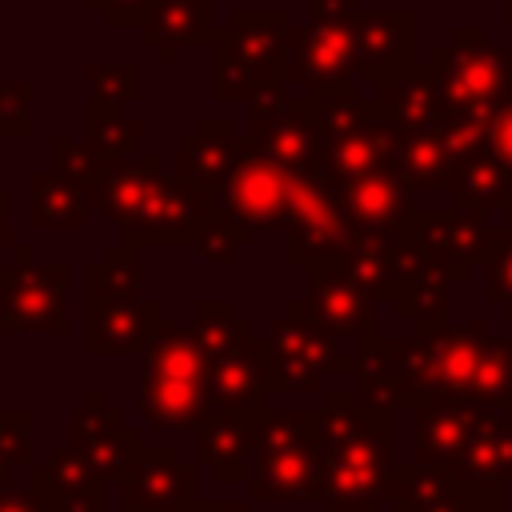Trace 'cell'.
I'll return each mask as SVG.
<instances>
[{
    "label": "cell",
    "mask_w": 512,
    "mask_h": 512,
    "mask_svg": "<svg viewBox=\"0 0 512 512\" xmlns=\"http://www.w3.org/2000/svg\"><path fill=\"white\" fill-rule=\"evenodd\" d=\"M360 396L372 408L400 412L432 400L512 404V336H492L484 320L416 328L412 336H376L360 352Z\"/></svg>",
    "instance_id": "1"
},
{
    "label": "cell",
    "mask_w": 512,
    "mask_h": 512,
    "mask_svg": "<svg viewBox=\"0 0 512 512\" xmlns=\"http://www.w3.org/2000/svg\"><path fill=\"white\" fill-rule=\"evenodd\" d=\"M320 412V500L324 512H376L392 492L396 412L372 408L360 392H324Z\"/></svg>",
    "instance_id": "2"
},
{
    "label": "cell",
    "mask_w": 512,
    "mask_h": 512,
    "mask_svg": "<svg viewBox=\"0 0 512 512\" xmlns=\"http://www.w3.org/2000/svg\"><path fill=\"white\" fill-rule=\"evenodd\" d=\"M208 192L188 184L180 172H164V164L148 152L128 160L100 164V200L96 212L108 224H120L132 244H192Z\"/></svg>",
    "instance_id": "3"
},
{
    "label": "cell",
    "mask_w": 512,
    "mask_h": 512,
    "mask_svg": "<svg viewBox=\"0 0 512 512\" xmlns=\"http://www.w3.org/2000/svg\"><path fill=\"white\" fill-rule=\"evenodd\" d=\"M288 8H232L212 32V100H256L284 88L288 72Z\"/></svg>",
    "instance_id": "4"
},
{
    "label": "cell",
    "mask_w": 512,
    "mask_h": 512,
    "mask_svg": "<svg viewBox=\"0 0 512 512\" xmlns=\"http://www.w3.org/2000/svg\"><path fill=\"white\" fill-rule=\"evenodd\" d=\"M140 412L156 432L196 428V420L208 412V352L196 324L160 320L144 348Z\"/></svg>",
    "instance_id": "5"
},
{
    "label": "cell",
    "mask_w": 512,
    "mask_h": 512,
    "mask_svg": "<svg viewBox=\"0 0 512 512\" xmlns=\"http://www.w3.org/2000/svg\"><path fill=\"white\" fill-rule=\"evenodd\" d=\"M192 324L208 352V412H268V376L260 360V336L252 320L236 316L232 300L200 296Z\"/></svg>",
    "instance_id": "6"
},
{
    "label": "cell",
    "mask_w": 512,
    "mask_h": 512,
    "mask_svg": "<svg viewBox=\"0 0 512 512\" xmlns=\"http://www.w3.org/2000/svg\"><path fill=\"white\" fill-rule=\"evenodd\" d=\"M260 360L272 392H324L332 372H356L360 356L336 340L304 300H288L260 336Z\"/></svg>",
    "instance_id": "7"
},
{
    "label": "cell",
    "mask_w": 512,
    "mask_h": 512,
    "mask_svg": "<svg viewBox=\"0 0 512 512\" xmlns=\"http://www.w3.org/2000/svg\"><path fill=\"white\" fill-rule=\"evenodd\" d=\"M436 84L440 116L448 112H492L512 100V44H492L484 28L460 24L424 60Z\"/></svg>",
    "instance_id": "8"
},
{
    "label": "cell",
    "mask_w": 512,
    "mask_h": 512,
    "mask_svg": "<svg viewBox=\"0 0 512 512\" xmlns=\"http://www.w3.org/2000/svg\"><path fill=\"white\" fill-rule=\"evenodd\" d=\"M248 492L252 500H320V412H264Z\"/></svg>",
    "instance_id": "9"
},
{
    "label": "cell",
    "mask_w": 512,
    "mask_h": 512,
    "mask_svg": "<svg viewBox=\"0 0 512 512\" xmlns=\"http://www.w3.org/2000/svg\"><path fill=\"white\" fill-rule=\"evenodd\" d=\"M68 264H36L32 244H12L0 260V340L20 332H44L52 340L68 336Z\"/></svg>",
    "instance_id": "10"
},
{
    "label": "cell",
    "mask_w": 512,
    "mask_h": 512,
    "mask_svg": "<svg viewBox=\"0 0 512 512\" xmlns=\"http://www.w3.org/2000/svg\"><path fill=\"white\" fill-rule=\"evenodd\" d=\"M356 224L336 200V188L320 172H296L288 224H284V256L292 268L332 264L356 240Z\"/></svg>",
    "instance_id": "11"
},
{
    "label": "cell",
    "mask_w": 512,
    "mask_h": 512,
    "mask_svg": "<svg viewBox=\"0 0 512 512\" xmlns=\"http://www.w3.org/2000/svg\"><path fill=\"white\" fill-rule=\"evenodd\" d=\"M240 144L288 172H320L316 148V124L304 116L300 100L288 96L284 88H272L264 96L252 100L248 108V132L240 136Z\"/></svg>",
    "instance_id": "12"
},
{
    "label": "cell",
    "mask_w": 512,
    "mask_h": 512,
    "mask_svg": "<svg viewBox=\"0 0 512 512\" xmlns=\"http://www.w3.org/2000/svg\"><path fill=\"white\" fill-rule=\"evenodd\" d=\"M392 272H396V296L392 308L400 320L416 328H440L452 324V276L448 268L428 252V244L404 224L396 236V256H392Z\"/></svg>",
    "instance_id": "13"
},
{
    "label": "cell",
    "mask_w": 512,
    "mask_h": 512,
    "mask_svg": "<svg viewBox=\"0 0 512 512\" xmlns=\"http://www.w3.org/2000/svg\"><path fill=\"white\" fill-rule=\"evenodd\" d=\"M292 184H296V172L248 152L240 144V156L232 164V172L224 176L220 192H216V204L236 216L240 224H248L252 232L260 228H284L288 224V204H292Z\"/></svg>",
    "instance_id": "14"
},
{
    "label": "cell",
    "mask_w": 512,
    "mask_h": 512,
    "mask_svg": "<svg viewBox=\"0 0 512 512\" xmlns=\"http://www.w3.org/2000/svg\"><path fill=\"white\" fill-rule=\"evenodd\" d=\"M408 228L428 244V252L448 268L452 284H468L476 264H488L500 224L472 208H412Z\"/></svg>",
    "instance_id": "15"
},
{
    "label": "cell",
    "mask_w": 512,
    "mask_h": 512,
    "mask_svg": "<svg viewBox=\"0 0 512 512\" xmlns=\"http://www.w3.org/2000/svg\"><path fill=\"white\" fill-rule=\"evenodd\" d=\"M308 296L304 304L312 308V316L336 336L344 340L348 352H364L380 332H376V300L340 272V264H308Z\"/></svg>",
    "instance_id": "16"
},
{
    "label": "cell",
    "mask_w": 512,
    "mask_h": 512,
    "mask_svg": "<svg viewBox=\"0 0 512 512\" xmlns=\"http://www.w3.org/2000/svg\"><path fill=\"white\" fill-rule=\"evenodd\" d=\"M68 448H76L92 468L96 476L108 484V480H124L140 456V432L132 424H124L120 408H112L104 400L100 388H92L84 396V404L76 408L72 416V428H68Z\"/></svg>",
    "instance_id": "17"
},
{
    "label": "cell",
    "mask_w": 512,
    "mask_h": 512,
    "mask_svg": "<svg viewBox=\"0 0 512 512\" xmlns=\"http://www.w3.org/2000/svg\"><path fill=\"white\" fill-rule=\"evenodd\" d=\"M512 404H476V400H432L412 408V460L452 468L464 444L488 428L492 420L508 416Z\"/></svg>",
    "instance_id": "18"
},
{
    "label": "cell",
    "mask_w": 512,
    "mask_h": 512,
    "mask_svg": "<svg viewBox=\"0 0 512 512\" xmlns=\"http://www.w3.org/2000/svg\"><path fill=\"white\" fill-rule=\"evenodd\" d=\"M356 76L360 84H384L412 72L416 60V12L412 8H364L352 20Z\"/></svg>",
    "instance_id": "19"
},
{
    "label": "cell",
    "mask_w": 512,
    "mask_h": 512,
    "mask_svg": "<svg viewBox=\"0 0 512 512\" xmlns=\"http://www.w3.org/2000/svg\"><path fill=\"white\" fill-rule=\"evenodd\" d=\"M356 76V36L344 20H304L288 28V72L284 84H340Z\"/></svg>",
    "instance_id": "20"
},
{
    "label": "cell",
    "mask_w": 512,
    "mask_h": 512,
    "mask_svg": "<svg viewBox=\"0 0 512 512\" xmlns=\"http://www.w3.org/2000/svg\"><path fill=\"white\" fill-rule=\"evenodd\" d=\"M260 420L264 412H224V408H212L196 420V460L212 472L216 484H248Z\"/></svg>",
    "instance_id": "21"
},
{
    "label": "cell",
    "mask_w": 512,
    "mask_h": 512,
    "mask_svg": "<svg viewBox=\"0 0 512 512\" xmlns=\"http://www.w3.org/2000/svg\"><path fill=\"white\" fill-rule=\"evenodd\" d=\"M120 488H124V512H192L196 508L192 464H184L180 452L168 444L140 448Z\"/></svg>",
    "instance_id": "22"
},
{
    "label": "cell",
    "mask_w": 512,
    "mask_h": 512,
    "mask_svg": "<svg viewBox=\"0 0 512 512\" xmlns=\"http://www.w3.org/2000/svg\"><path fill=\"white\" fill-rule=\"evenodd\" d=\"M160 300H104L84 304V348L88 356H136L160 328Z\"/></svg>",
    "instance_id": "23"
},
{
    "label": "cell",
    "mask_w": 512,
    "mask_h": 512,
    "mask_svg": "<svg viewBox=\"0 0 512 512\" xmlns=\"http://www.w3.org/2000/svg\"><path fill=\"white\" fill-rule=\"evenodd\" d=\"M340 208L348 212V220L356 224V232H376V236H400V228L412 216V192L404 188V180L392 168L356 176V180H340L332 184Z\"/></svg>",
    "instance_id": "24"
},
{
    "label": "cell",
    "mask_w": 512,
    "mask_h": 512,
    "mask_svg": "<svg viewBox=\"0 0 512 512\" xmlns=\"http://www.w3.org/2000/svg\"><path fill=\"white\" fill-rule=\"evenodd\" d=\"M372 108H376V96H372ZM392 140H396V124L376 108L364 128L320 140V148H316L320 176L328 184H340V180H356V176L392 168Z\"/></svg>",
    "instance_id": "25"
},
{
    "label": "cell",
    "mask_w": 512,
    "mask_h": 512,
    "mask_svg": "<svg viewBox=\"0 0 512 512\" xmlns=\"http://www.w3.org/2000/svg\"><path fill=\"white\" fill-rule=\"evenodd\" d=\"M240 156V132L228 116H200L192 132L176 140V172L200 192L216 196Z\"/></svg>",
    "instance_id": "26"
},
{
    "label": "cell",
    "mask_w": 512,
    "mask_h": 512,
    "mask_svg": "<svg viewBox=\"0 0 512 512\" xmlns=\"http://www.w3.org/2000/svg\"><path fill=\"white\" fill-rule=\"evenodd\" d=\"M136 32H140V44L160 56V64H176L184 48L212 44L216 0H152Z\"/></svg>",
    "instance_id": "27"
},
{
    "label": "cell",
    "mask_w": 512,
    "mask_h": 512,
    "mask_svg": "<svg viewBox=\"0 0 512 512\" xmlns=\"http://www.w3.org/2000/svg\"><path fill=\"white\" fill-rule=\"evenodd\" d=\"M36 488L48 500V512H104V480L68 444H56L48 464L36 468Z\"/></svg>",
    "instance_id": "28"
},
{
    "label": "cell",
    "mask_w": 512,
    "mask_h": 512,
    "mask_svg": "<svg viewBox=\"0 0 512 512\" xmlns=\"http://www.w3.org/2000/svg\"><path fill=\"white\" fill-rule=\"evenodd\" d=\"M392 172L404 180V188L412 196H420V192H448L452 188L456 160L448 156V148H444V140H440L436 128H424V132L396 128V140H392Z\"/></svg>",
    "instance_id": "29"
},
{
    "label": "cell",
    "mask_w": 512,
    "mask_h": 512,
    "mask_svg": "<svg viewBox=\"0 0 512 512\" xmlns=\"http://www.w3.org/2000/svg\"><path fill=\"white\" fill-rule=\"evenodd\" d=\"M92 200L52 168L28 176V224L40 232H76L88 228Z\"/></svg>",
    "instance_id": "30"
},
{
    "label": "cell",
    "mask_w": 512,
    "mask_h": 512,
    "mask_svg": "<svg viewBox=\"0 0 512 512\" xmlns=\"http://www.w3.org/2000/svg\"><path fill=\"white\" fill-rule=\"evenodd\" d=\"M376 108H380L396 128H404V132L436 128L440 104H436V84H432L428 64H416L412 72L376 84Z\"/></svg>",
    "instance_id": "31"
},
{
    "label": "cell",
    "mask_w": 512,
    "mask_h": 512,
    "mask_svg": "<svg viewBox=\"0 0 512 512\" xmlns=\"http://www.w3.org/2000/svg\"><path fill=\"white\" fill-rule=\"evenodd\" d=\"M84 144L100 160H128L144 152V124L124 112L120 100L88 96L84 104Z\"/></svg>",
    "instance_id": "32"
},
{
    "label": "cell",
    "mask_w": 512,
    "mask_h": 512,
    "mask_svg": "<svg viewBox=\"0 0 512 512\" xmlns=\"http://www.w3.org/2000/svg\"><path fill=\"white\" fill-rule=\"evenodd\" d=\"M448 472L460 484H508L512 480V412L480 428Z\"/></svg>",
    "instance_id": "33"
},
{
    "label": "cell",
    "mask_w": 512,
    "mask_h": 512,
    "mask_svg": "<svg viewBox=\"0 0 512 512\" xmlns=\"http://www.w3.org/2000/svg\"><path fill=\"white\" fill-rule=\"evenodd\" d=\"M448 200H452V208H472L484 216L504 212L512 204V172L500 168L492 156H468L452 172Z\"/></svg>",
    "instance_id": "34"
},
{
    "label": "cell",
    "mask_w": 512,
    "mask_h": 512,
    "mask_svg": "<svg viewBox=\"0 0 512 512\" xmlns=\"http://www.w3.org/2000/svg\"><path fill=\"white\" fill-rule=\"evenodd\" d=\"M140 276H144L140 244H132V240L108 244L104 256L84 268V304L136 300V296H144V292H140Z\"/></svg>",
    "instance_id": "35"
},
{
    "label": "cell",
    "mask_w": 512,
    "mask_h": 512,
    "mask_svg": "<svg viewBox=\"0 0 512 512\" xmlns=\"http://www.w3.org/2000/svg\"><path fill=\"white\" fill-rule=\"evenodd\" d=\"M392 256H396V236H376V232H360L348 252L332 264H340V272L348 280H356L376 304L396 296V272H392Z\"/></svg>",
    "instance_id": "36"
},
{
    "label": "cell",
    "mask_w": 512,
    "mask_h": 512,
    "mask_svg": "<svg viewBox=\"0 0 512 512\" xmlns=\"http://www.w3.org/2000/svg\"><path fill=\"white\" fill-rule=\"evenodd\" d=\"M252 244V228L240 224L236 216H228L216 196L204 200V212H200V224H196V236H192V252L204 260V264H232V256L240 248Z\"/></svg>",
    "instance_id": "37"
},
{
    "label": "cell",
    "mask_w": 512,
    "mask_h": 512,
    "mask_svg": "<svg viewBox=\"0 0 512 512\" xmlns=\"http://www.w3.org/2000/svg\"><path fill=\"white\" fill-rule=\"evenodd\" d=\"M100 156L84 144V140H68V136H48V168L64 180H72L88 200H92V212H96V200H100Z\"/></svg>",
    "instance_id": "38"
},
{
    "label": "cell",
    "mask_w": 512,
    "mask_h": 512,
    "mask_svg": "<svg viewBox=\"0 0 512 512\" xmlns=\"http://www.w3.org/2000/svg\"><path fill=\"white\" fill-rule=\"evenodd\" d=\"M488 116L484 112H448L436 120V132H440V140L456 164L488 152Z\"/></svg>",
    "instance_id": "39"
},
{
    "label": "cell",
    "mask_w": 512,
    "mask_h": 512,
    "mask_svg": "<svg viewBox=\"0 0 512 512\" xmlns=\"http://www.w3.org/2000/svg\"><path fill=\"white\" fill-rule=\"evenodd\" d=\"M84 76H88L92 96H108L120 104L140 100V64L132 60H92Z\"/></svg>",
    "instance_id": "40"
},
{
    "label": "cell",
    "mask_w": 512,
    "mask_h": 512,
    "mask_svg": "<svg viewBox=\"0 0 512 512\" xmlns=\"http://www.w3.org/2000/svg\"><path fill=\"white\" fill-rule=\"evenodd\" d=\"M28 428H32L28 408H0V484H12L16 468L32 460Z\"/></svg>",
    "instance_id": "41"
},
{
    "label": "cell",
    "mask_w": 512,
    "mask_h": 512,
    "mask_svg": "<svg viewBox=\"0 0 512 512\" xmlns=\"http://www.w3.org/2000/svg\"><path fill=\"white\" fill-rule=\"evenodd\" d=\"M32 80H0V136L28 140L32 136Z\"/></svg>",
    "instance_id": "42"
},
{
    "label": "cell",
    "mask_w": 512,
    "mask_h": 512,
    "mask_svg": "<svg viewBox=\"0 0 512 512\" xmlns=\"http://www.w3.org/2000/svg\"><path fill=\"white\" fill-rule=\"evenodd\" d=\"M488 280H484V296L492 304L504 308V316L512 320V224H500V236H496V248L488 256Z\"/></svg>",
    "instance_id": "43"
},
{
    "label": "cell",
    "mask_w": 512,
    "mask_h": 512,
    "mask_svg": "<svg viewBox=\"0 0 512 512\" xmlns=\"http://www.w3.org/2000/svg\"><path fill=\"white\" fill-rule=\"evenodd\" d=\"M484 156H492L500 168L512 172V100L492 108V116H488V152Z\"/></svg>",
    "instance_id": "44"
},
{
    "label": "cell",
    "mask_w": 512,
    "mask_h": 512,
    "mask_svg": "<svg viewBox=\"0 0 512 512\" xmlns=\"http://www.w3.org/2000/svg\"><path fill=\"white\" fill-rule=\"evenodd\" d=\"M84 8L104 16L108 28H136L152 8V0H84Z\"/></svg>",
    "instance_id": "45"
},
{
    "label": "cell",
    "mask_w": 512,
    "mask_h": 512,
    "mask_svg": "<svg viewBox=\"0 0 512 512\" xmlns=\"http://www.w3.org/2000/svg\"><path fill=\"white\" fill-rule=\"evenodd\" d=\"M360 12H364V0H304L308 20H344V24H352Z\"/></svg>",
    "instance_id": "46"
},
{
    "label": "cell",
    "mask_w": 512,
    "mask_h": 512,
    "mask_svg": "<svg viewBox=\"0 0 512 512\" xmlns=\"http://www.w3.org/2000/svg\"><path fill=\"white\" fill-rule=\"evenodd\" d=\"M12 208H16V196L8 188H0V252H12L16 244V232H12Z\"/></svg>",
    "instance_id": "47"
},
{
    "label": "cell",
    "mask_w": 512,
    "mask_h": 512,
    "mask_svg": "<svg viewBox=\"0 0 512 512\" xmlns=\"http://www.w3.org/2000/svg\"><path fill=\"white\" fill-rule=\"evenodd\" d=\"M192 512H252V508L240 500H212V504H196Z\"/></svg>",
    "instance_id": "48"
},
{
    "label": "cell",
    "mask_w": 512,
    "mask_h": 512,
    "mask_svg": "<svg viewBox=\"0 0 512 512\" xmlns=\"http://www.w3.org/2000/svg\"><path fill=\"white\" fill-rule=\"evenodd\" d=\"M504 24L512 28V0H504Z\"/></svg>",
    "instance_id": "49"
},
{
    "label": "cell",
    "mask_w": 512,
    "mask_h": 512,
    "mask_svg": "<svg viewBox=\"0 0 512 512\" xmlns=\"http://www.w3.org/2000/svg\"><path fill=\"white\" fill-rule=\"evenodd\" d=\"M504 224H512V204H508V208H504Z\"/></svg>",
    "instance_id": "50"
}]
</instances>
